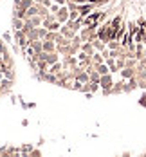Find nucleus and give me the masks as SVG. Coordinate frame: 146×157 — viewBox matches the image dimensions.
Segmentation results:
<instances>
[{"label": "nucleus", "mask_w": 146, "mask_h": 157, "mask_svg": "<svg viewBox=\"0 0 146 157\" xmlns=\"http://www.w3.org/2000/svg\"><path fill=\"white\" fill-rule=\"evenodd\" d=\"M139 105H143V107H146V94L141 96V99H139Z\"/></svg>", "instance_id": "f03ea898"}, {"label": "nucleus", "mask_w": 146, "mask_h": 157, "mask_svg": "<svg viewBox=\"0 0 146 157\" xmlns=\"http://www.w3.org/2000/svg\"><path fill=\"white\" fill-rule=\"evenodd\" d=\"M123 76H132V71H123Z\"/></svg>", "instance_id": "20e7f679"}, {"label": "nucleus", "mask_w": 146, "mask_h": 157, "mask_svg": "<svg viewBox=\"0 0 146 157\" xmlns=\"http://www.w3.org/2000/svg\"><path fill=\"white\" fill-rule=\"evenodd\" d=\"M101 85H103L105 89H110V87H112V78H110L108 74H103V78H101Z\"/></svg>", "instance_id": "f257e3e1"}, {"label": "nucleus", "mask_w": 146, "mask_h": 157, "mask_svg": "<svg viewBox=\"0 0 146 157\" xmlns=\"http://www.w3.org/2000/svg\"><path fill=\"white\" fill-rule=\"evenodd\" d=\"M99 74H107V67L101 65V67H99Z\"/></svg>", "instance_id": "7ed1b4c3"}]
</instances>
